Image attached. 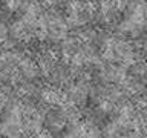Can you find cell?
<instances>
[{"label":"cell","instance_id":"obj_1","mask_svg":"<svg viewBox=\"0 0 147 138\" xmlns=\"http://www.w3.org/2000/svg\"><path fill=\"white\" fill-rule=\"evenodd\" d=\"M43 98L45 101H48V103H57L58 101V94H55L52 91H46L43 94Z\"/></svg>","mask_w":147,"mask_h":138}]
</instances>
